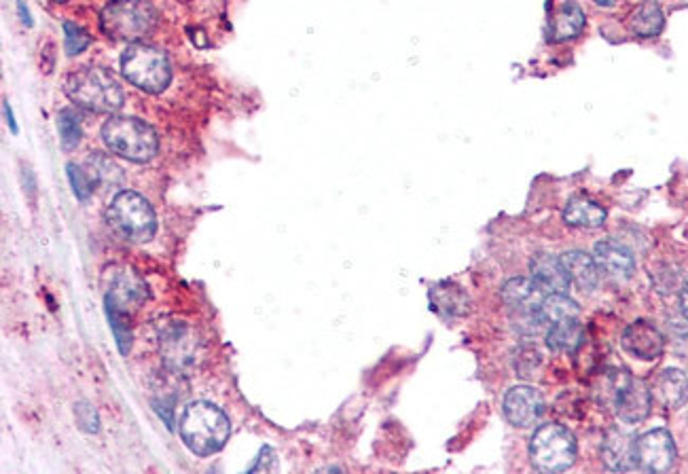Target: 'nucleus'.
Segmentation results:
<instances>
[{
    "label": "nucleus",
    "mask_w": 688,
    "mask_h": 474,
    "mask_svg": "<svg viewBox=\"0 0 688 474\" xmlns=\"http://www.w3.org/2000/svg\"><path fill=\"white\" fill-rule=\"evenodd\" d=\"M178 432L191 453L206 458V455L219 453L227 445L231 422L225 411L216 405L197 400V403L187 405L180 415Z\"/></svg>",
    "instance_id": "1"
},
{
    "label": "nucleus",
    "mask_w": 688,
    "mask_h": 474,
    "mask_svg": "<svg viewBox=\"0 0 688 474\" xmlns=\"http://www.w3.org/2000/svg\"><path fill=\"white\" fill-rule=\"evenodd\" d=\"M66 96L89 113H117L123 106V89L104 68L83 66L64 81Z\"/></svg>",
    "instance_id": "2"
},
{
    "label": "nucleus",
    "mask_w": 688,
    "mask_h": 474,
    "mask_svg": "<svg viewBox=\"0 0 688 474\" xmlns=\"http://www.w3.org/2000/svg\"><path fill=\"white\" fill-rule=\"evenodd\" d=\"M106 221L119 237L134 244L149 242L157 231L153 206L136 191H119L106 208Z\"/></svg>",
    "instance_id": "3"
},
{
    "label": "nucleus",
    "mask_w": 688,
    "mask_h": 474,
    "mask_svg": "<svg viewBox=\"0 0 688 474\" xmlns=\"http://www.w3.org/2000/svg\"><path fill=\"white\" fill-rule=\"evenodd\" d=\"M106 149L136 163H144L157 155L159 138L151 125L134 117H111L102 125Z\"/></svg>",
    "instance_id": "4"
},
{
    "label": "nucleus",
    "mask_w": 688,
    "mask_h": 474,
    "mask_svg": "<svg viewBox=\"0 0 688 474\" xmlns=\"http://www.w3.org/2000/svg\"><path fill=\"white\" fill-rule=\"evenodd\" d=\"M121 72L134 87L147 91V94H161L172 81L168 56L147 43H132L123 51Z\"/></svg>",
    "instance_id": "5"
},
{
    "label": "nucleus",
    "mask_w": 688,
    "mask_h": 474,
    "mask_svg": "<svg viewBox=\"0 0 688 474\" xmlns=\"http://www.w3.org/2000/svg\"><path fill=\"white\" fill-rule=\"evenodd\" d=\"M157 24V11L149 0H113L100 13V28L113 41L134 43Z\"/></svg>",
    "instance_id": "6"
},
{
    "label": "nucleus",
    "mask_w": 688,
    "mask_h": 474,
    "mask_svg": "<svg viewBox=\"0 0 688 474\" xmlns=\"http://www.w3.org/2000/svg\"><path fill=\"white\" fill-rule=\"evenodd\" d=\"M530 458L540 472H564L576 460L574 434L561 424L540 426L530 443Z\"/></svg>",
    "instance_id": "7"
},
{
    "label": "nucleus",
    "mask_w": 688,
    "mask_h": 474,
    "mask_svg": "<svg viewBox=\"0 0 688 474\" xmlns=\"http://www.w3.org/2000/svg\"><path fill=\"white\" fill-rule=\"evenodd\" d=\"M608 398L623 424H640L648 417L653 405V392L642 379L629 373H614L608 379Z\"/></svg>",
    "instance_id": "8"
},
{
    "label": "nucleus",
    "mask_w": 688,
    "mask_h": 474,
    "mask_svg": "<svg viewBox=\"0 0 688 474\" xmlns=\"http://www.w3.org/2000/svg\"><path fill=\"white\" fill-rule=\"evenodd\" d=\"M159 343H161V358H164V362L170 369L183 371L191 367V364H195L197 339L191 333L189 326L180 322H168L166 326H161Z\"/></svg>",
    "instance_id": "9"
},
{
    "label": "nucleus",
    "mask_w": 688,
    "mask_h": 474,
    "mask_svg": "<svg viewBox=\"0 0 688 474\" xmlns=\"http://www.w3.org/2000/svg\"><path fill=\"white\" fill-rule=\"evenodd\" d=\"M638 466L648 472H667L676 462V445L667 430H650L638 436Z\"/></svg>",
    "instance_id": "10"
},
{
    "label": "nucleus",
    "mask_w": 688,
    "mask_h": 474,
    "mask_svg": "<svg viewBox=\"0 0 688 474\" xmlns=\"http://www.w3.org/2000/svg\"><path fill=\"white\" fill-rule=\"evenodd\" d=\"M545 413V398L530 386H517L504 396V415L515 428H530Z\"/></svg>",
    "instance_id": "11"
},
{
    "label": "nucleus",
    "mask_w": 688,
    "mask_h": 474,
    "mask_svg": "<svg viewBox=\"0 0 688 474\" xmlns=\"http://www.w3.org/2000/svg\"><path fill=\"white\" fill-rule=\"evenodd\" d=\"M621 345L627 354L638 360H657L665 350V337L659 328L648 320L631 322L621 337Z\"/></svg>",
    "instance_id": "12"
},
{
    "label": "nucleus",
    "mask_w": 688,
    "mask_h": 474,
    "mask_svg": "<svg viewBox=\"0 0 688 474\" xmlns=\"http://www.w3.org/2000/svg\"><path fill=\"white\" fill-rule=\"evenodd\" d=\"M147 299H149V288L142 282V278L136 276L132 269H119L113 273V280L106 290L104 303H111L117 309H121V312H125L130 305L138 307Z\"/></svg>",
    "instance_id": "13"
},
{
    "label": "nucleus",
    "mask_w": 688,
    "mask_h": 474,
    "mask_svg": "<svg viewBox=\"0 0 688 474\" xmlns=\"http://www.w3.org/2000/svg\"><path fill=\"white\" fill-rule=\"evenodd\" d=\"M532 280L545 295H568L572 284L561 259L545 252L532 259Z\"/></svg>",
    "instance_id": "14"
},
{
    "label": "nucleus",
    "mask_w": 688,
    "mask_h": 474,
    "mask_svg": "<svg viewBox=\"0 0 688 474\" xmlns=\"http://www.w3.org/2000/svg\"><path fill=\"white\" fill-rule=\"evenodd\" d=\"M593 259L597 267H600V273H606L612 280H627L631 278L633 269H636V261H633L631 250L614 240H604L600 244H595Z\"/></svg>",
    "instance_id": "15"
},
{
    "label": "nucleus",
    "mask_w": 688,
    "mask_h": 474,
    "mask_svg": "<svg viewBox=\"0 0 688 474\" xmlns=\"http://www.w3.org/2000/svg\"><path fill=\"white\" fill-rule=\"evenodd\" d=\"M638 439H633L629 432L610 430L602 443V460L610 470L627 472L638 468V453H636Z\"/></svg>",
    "instance_id": "16"
},
{
    "label": "nucleus",
    "mask_w": 688,
    "mask_h": 474,
    "mask_svg": "<svg viewBox=\"0 0 688 474\" xmlns=\"http://www.w3.org/2000/svg\"><path fill=\"white\" fill-rule=\"evenodd\" d=\"M545 297L547 295L536 286V282L528 278H513L502 286V301L521 316L536 312Z\"/></svg>",
    "instance_id": "17"
},
{
    "label": "nucleus",
    "mask_w": 688,
    "mask_h": 474,
    "mask_svg": "<svg viewBox=\"0 0 688 474\" xmlns=\"http://www.w3.org/2000/svg\"><path fill=\"white\" fill-rule=\"evenodd\" d=\"M585 30V11L574 0L561 5L549 20V39L553 43H566L581 36Z\"/></svg>",
    "instance_id": "18"
},
{
    "label": "nucleus",
    "mask_w": 688,
    "mask_h": 474,
    "mask_svg": "<svg viewBox=\"0 0 688 474\" xmlns=\"http://www.w3.org/2000/svg\"><path fill=\"white\" fill-rule=\"evenodd\" d=\"M650 392L663 407L680 409L688 400V377L678 369H665L655 377Z\"/></svg>",
    "instance_id": "19"
},
{
    "label": "nucleus",
    "mask_w": 688,
    "mask_h": 474,
    "mask_svg": "<svg viewBox=\"0 0 688 474\" xmlns=\"http://www.w3.org/2000/svg\"><path fill=\"white\" fill-rule=\"evenodd\" d=\"M559 259L568 271L570 282L581 290H595L597 284H600V267H597L591 254L583 250H570L566 254H561Z\"/></svg>",
    "instance_id": "20"
},
{
    "label": "nucleus",
    "mask_w": 688,
    "mask_h": 474,
    "mask_svg": "<svg viewBox=\"0 0 688 474\" xmlns=\"http://www.w3.org/2000/svg\"><path fill=\"white\" fill-rule=\"evenodd\" d=\"M430 303L434 312L441 314L443 318L466 316L468 305H470L468 295L464 293V290L451 282L434 284L430 288Z\"/></svg>",
    "instance_id": "21"
},
{
    "label": "nucleus",
    "mask_w": 688,
    "mask_h": 474,
    "mask_svg": "<svg viewBox=\"0 0 688 474\" xmlns=\"http://www.w3.org/2000/svg\"><path fill=\"white\" fill-rule=\"evenodd\" d=\"M606 210L585 195H576L566 204L564 221L578 229H600L606 223Z\"/></svg>",
    "instance_id": "22"
},
{
    "label": "nucleus",
    "mask_w": 688,
    "mask_h": 474,
    "mask_svg": "<svg viewBox=\"0 0 688 474\" xmlns=\"http://www.w3.org/2000/svg\"><path fill=\"white\" fill-rule=\"evenodd\" d=\"M585 339V328L578 322V318H564L549 324L547 331V345L549 350L559 354H570L581 348Z\"/></svg>",
    "instance_id": "23"
},
{
    "label": "nucleus",
    "mask_w": 688,
    "mask_h": 474,
    "mask_svg": "<svg viewBox=\"0 0 688 474\" xmlns=\"http://www.w3.org/2000/svg\"><path fill=\"white\" fill-rule=\"evenodd\" d=\"M663 24H665L663 9L657 3H653V0L640 5L629 17V28L638 36H642V39L657 36L663 30Z\"/></svg>",
    "instance_id": "24"
},
{
    "label": "nucleus",
    "mask_w": 688,
    "mask_h": 474,
    "mask_svg": "<svg viewBox=\"0 0 688 474\" xmlns=\"http://www.w3.org/2000/svg\"><path fill=\"white\" fill-rule=\"evenodd\" d=\"M87 168H89V178H92L94 187H104V189H113L119 187L123 182V172L117 166V163L104 155V153H92L87 157Z\"/></svg>",
    "instance_id": "25"
},
{
    "label": "nucleus",
    "mask_w": 688,
    "mask_h": 474,
    "mask_svg": "<svg viewBox=\"0 0 688 474\" xmlns=\"http://www.w3.org/2000/svg\"><path fill=\"white\" fill-rule=\"evenodd\" d=\"M538 309L547 324L564 318H578V305L568 295H547Z\"/></svg>",
    "instance_id": "26"
},
{
    "label": "nucleus",
    "mask_w": 688,
    "mask_h": 474,
    "mask_svg": "<svg viewBox=\"0 0 688 474\" xmlns=\"http://www.w3.org/2000/svg\"><path fill=\"white\" fill-rule=\"evenodd\" d=\"M58 130H60V140L62 147L66 151H72L79 147L81 142V117L75 108H64L58 119Z\"/></svg>",
    "instance_id": "27"
},
{
    "label": "nucleus",
    "mask_w": 688,
    "mask_h": 474,
    "mask_svg": "<svg viewBox=\"0 0 688 474\" xmlns=\"http://www.w3.org/2000/svg\"><path fill=\"white\" fill-rule=\"evenodd\" d=\"M106 316H108V320H111V328H113V333H115V341H117L119 352L123 356L130 354L132 331H130L128 320H125V312H121V309H117L111 303H106Z\"/></svg>",
    "instance_id": "28"
},
{
    "label": "nucleus",
    "mask_w": 688,
    "mask_h": 474,
    "mask_svg": "<svg viewBox=\"0 0 688 474\" xmlns=\"http://www.w3.org/2000/svg\"><path fill=\"white\" fill-rule=\"evenodd\" d=\"M92 39H89V34L72 22H64V47L68 56H79L83 53Z\"/></svg>",
    "instance_id": "29"
},
{
    "label": "nucleus",
    "mask_w": 688,
    "mask_h": 474,
    "mask_svg": "<svg viewBox=\"0 0 688 474\" xmlns=\"http://www.w3.org/2000/svg\"><path fill=\"white\" fill-rule=\"evenodd\" d=\"M66 174H68V180H70V185H72V193H75L77 199L85 202V199L92 197L96 187H94L92 178H89V174H85L81 168H77L75 163H68Z\"/></svg>",
    "instance_id": "30"
},
{
    "label": "nucleus",
    "mask_w": 688,
    "mask_h": 474,
    "mask_svg": "<svg viewBox=\"0 0 688 474\" xmlns=\"http://www.w3.org/2000/svg\"><path fill=\"white\" fill-rule=\"evenodd\" d=\"M75 415H77V426L83 432H87V434L98 432V428H100L98 426V413H96V409L92 405L85 403V400H83V403H77Z\"/></svg>",
    "instance_id": "31"
},
{
    "label": "nucleus",
    "mask_w": 688,
    "mask_h": 474,
    "mask_svg": "<svg viewBox=\"0 0 688 474\" xmlns=\"http://www.w3.org/2000/svg\"><path fill=\"white\" fill-rule=\"evenodd\" d=\"M267 462H276V453L271 447H263L261 455H259V462L255 466H250V472L255 470H276L274 464H267Z\"/></svg>",
    "instance_id": "32"
},
{
    "label": "nucleus",
    "mask_w": 688,
    "mask_h": 474,
    "mask_svg": "<svg viewBox=\"0 0 688 474\" xmlns=\"http://www.w3.org/2000/svg\"><path fill=\"white\" fill-rule=\"evenodd\" d=\"M3 108H5V115H7V123H9V127H11V132L17 134V132H20V127H17V123H15V117H13V111H11L9 102H5Z\"/></svg>",
    "instance_id": "33"
},
{
    "label": "nucleus",
    "mask_w": 688,
    "mask_h": 474,
    "mask_svg": "<svg viewBox=\"0 0 688 474\" xmlns=\"http://www.w3.org/2000/svg\"><path fill=\"white\" fill-rule=\"evenodd\" d=\"M680 307H682V314H684V318L688 320V282L684 284L682 293H680Z\"/></svg>",
    "instance_id": "34"
},
{
    "label": "nucleus",
    "mask_w": 688,
    "mask_h": 474,
    "mask_svg": "<svg viewBox=\"0 0 688 474\" xmlns=\"http://www.w3.org/2000/svg\"><path fill=\"white\" fill-rule=\"evenodd\" d=\"M17 11H20V15H22V22H24L26 26H32V20H30V11L26 9L24 0H20V3H17Z\"/></svg>",
    "instance_id": "35"
},
{
    "label": "nucleus",
    "mask_w": 688,
    "mask_h": 474,
    "mask_svg": "<svg viewBox=\"0 0 688 474\" xmlns=\"http://www.w3.org/2000/svg\"><path fill=\"white\" fill-rule=\"evenodd\" d=\"M595 3L600 5V7H610V5H612V0H595Z\"/></svg>",
    "instance_id": "36"
},
{
    "label": "nucleus",
    "mask_w": 688,
    "mask_h": 474,
    "mask_svg": "<svg viewBox=\"0 0 688 474\" xmlns=\"http://www.w3.org/2000/svg\"><path fill=\"white\" fill-rule=\"evenodd\" d=\"M53 3H68V0H53Z\"/></svg>",
    "instance_id": "37"
}]
</instances>
